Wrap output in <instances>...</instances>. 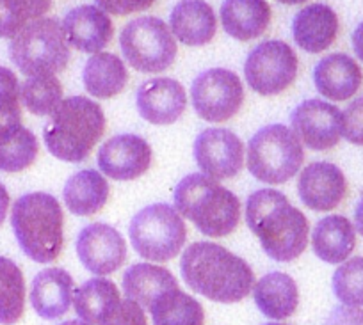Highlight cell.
<instances>
[{"mask_svg":"<svg viewBox=\"0 0 363 325\" xmlns=\"http://www.w3.org/2000/svg\"><path fill=\"white\" fill-rule=\"evenodd\" d=\"M223 29L239 41L262 36L271 23V8L265 0H225L221 6Z\"/></svg>","mask_w":363,"mask_h":325,"instance_id":"obj_23","label":"cell"},{"mask_svg":"<svg viewBox=\"0 0 363 325\" xmlns=\"http://www.w3.org/2000/svg\"><path fill=\"white\" fill-rule=\"evenodd\" d=\"M152 159V148L145 139L125 134L104 142L99 152V167L111 180L130 181L150 169Z\"/></svg>","mask_w":363,"mask_h":325,"instance_id":"obj_15","label":"cell"},{"mask_svg":"<svg viewBox=\"0 0 363 325\" xmlns=\"http://www.w3.org/2000/svg\"><path fill=\"white\" fill-rule=\"evenodd\" d=\"M77 254L84 267L95 275H109L127 260V244L113 226L89 224L77 239Z\"/></svg>","mask_w":363,"mask_h":325,"instance_id":"obj_14","label":"cell"},{"mask_svg":"<svg viewBox=\"0 0 363 325\" xmlns=\"http://www.w3.org/2000/svg\"><path fill=\"white\" fill-rule=\"evenodd\" d=\"M75 283L66 270L57 267L45 268L34 278L30 286V304L45 320H57L72 306Z\"/></svg>","mask_w":363,"mask_h":325,"instance_id":"obj_19","label":"cell"},{"mask_svg":"<svg viewBox=\"0 0 363 325\" xmlns=\"http://www.w3.org/2000/svg\"><path fill=\"white\" fill-rule=\"evenodd\" d=\"M9 208V194L6 190V187L0 183V226L6 221V215H8Z\"/></svg>","mask_w":363,"mask_h":325,"instance_id":"obj_42","label":"cell"},{"mask_svg":"<svg viewBox=\"0 0 363 325\" xmlns=\"http://www.w3.org/2000/svg\"><path fill=\"white\" fill-rule=\"evenodd\" d=\"M153 325H203L205 311L194 297L180 288L162 293L150 306Z\"/></svg>","mask_w":363,"mask_h":325,"instance_id":"obj_30","label":"cell"},{"mask_svg":"<svg viewBox=\"0 0 363 325\" xmlns=\"http://www.w3.org/2000/svg\"><path fill=\"white\" fill-rule=\"evenodd\" d=\"M61 325H89V324H86V321H82V320H68Z\"/></svg>","mask_w":363,"mask_h":325,"instance_id":"obj_45","label":"cell"},{"mask_svg":"<svg viewBox=\"0 0 363 325\" xmlns=\"http://www.w3.org/2000/svg\"><path fill=\"white\" fill-rule=\"evenodd\" d=\"M342 137L352 144L363 146V96L342 113Z\"/></svg>","mask_w":363,"mask_h":325,"instance_id":"obj_37","label":"cell"},{"mask_svg":"<svg viewBox=\"0 0 363 325\" xmlns=\"http://www.w3.org/2000/svg\"><path fill=\"white\" fill-rule=\"evenodd\" d=\"M264 325H287V324H277V321H272V324H264Z\"/></svg>","mask_w":363,"mask_h":325,"instance_id":"obj_46","label":"cell"},{"mask_svg":"<svg viewBox=\"0 0 363 325\" xmlns=\"http://www.w3.org/2000/svg\"><path fill=\"white\" fill-rule=\"evenodd\" d=\"M95 2L102 11L116 16H127L152 8L155 0H95Z\"/></svg>","mask_w":363,"mask_h":325,"instance_id":"obj_39","label":"cell"},{"mask_svg":"<svg viewBox=\"0 0 363 325\" xmlns=\"http://www.w3.org/2000/svg\"><path fill=\"white\" fill-rule=\"evenodd\" d=\"M291 130L306 148L326 152L342 139V113L323 100H306L294 108Z\"/></svg>","mask_w":363,"mask_h":325,"instance_id":"obj_12","label":"cell"},{"mask_svg":"<svg viewBox=\"0 0 363 325\" xmlns=\"http://www.w3.org/2000/svg\"><path fill=\"white\" fill-rule=\"evenodd\" d=\"M100 325H148L146 314L139 304L132 300H121L116 309L106 318Z\"/></svg>","mask_w":363,"mask_h":325,"instance_id":"obj_38","label":"cell"},{"mask_svg":"<svg viewBox=\"0 0 363 325\" xmlns=\"http://www.w3.org/2000/svg\"><path fill=\"white\" fill-rule=\"evenodd\" d=\"M11 61L23 75L41 76L65 72L69 47L57 18H40L27 23L9 45Z\"/></svg>","mask_w":363,"mask_h":325,"instance_id":"obj_6","label":"cell"},{"mask_svg":"<svg viewBox=\"0 0 363 325\" xmlns=\"http://www.w3.org/2000/svg\"><path fill=\"white\" fill-rule=\"evenodd\" d=\"M22 128L20 84L11 69L0 66V144Z\"/></svg>","mask_w":363,"mask_h":325,"instance_id":"obj_33","label":"cell"},{"mask_svg":"<svg viewBox=\"0 0 363 325\" xmlns=\"http://www.w3.org/2000/svg\"><path fill=\"white\" fill-rule=\"evenodd\" d=\"M62 208L45 192H30L13 205L11 226L20 247L36 263L57 260L65 246Z\"/></svg>","mask_w":363,"mask_h":325,"instance_id":"obj_5","label":"cell"},{"mask_svg":"<svg viewBox=\"0 0 363 325\" xmlns=\"http://www.w3.org/2000/svg\"><path fill=\"white\" fill-rule=\"evenodd\" d=\"M354 222H356V229H358L359 235L363 236V199L358 203V206H356Z\"/></svg>","mask_w":363,"mask_h":325,"instance_id":"obj_43","label":"cell"},{"mask_svg":"<svg viewBox=\"0 0 363 325\" xmlns=\"http://www.w3.org/2000/svg\"><path fill=\"white\" fill-rule=\"evenodd\" d=\"M178 288V281L167 268L152 263L132 265L123 274L125 297L150 309L162 293Z\"/></svg>","mask_w":363,"mask_h":325,"instance_id":"obj_25","label":"cell"},{"mask_svg":"<svg viewBox=\"0 0 363 325\" xmlns=\"http://www.w3.org/2000/svg\"><path fill=\"white\" fill-rule=\"evenodd\" d=\"M292 33L299 48L310 54H320L337 40L338 16L330 6L310 4L296 15Z\"/></svg>","mask_w":363,"mask_h":325,"instance_id":"obj_21","label":"cell"},{"mask_svg":"<svg viewBox=\"0 0 363 325\" xmlns=\"http://www.w3.org/2000/svg\"><path fill=\"white\" fill-rule=\"evenodd\" d=\"M109 183L95 169H84L68 178L65 185V203L79 217L95 215L109 199Z\"/></svg>","mask_w":363,"mask_h":325,"instance_id":"obj_27","label":"cell"},{"mask_svg":"<svg viewBox=\"0 0 363 325\" xmlns=\"http://www.w3.org/2000/svg\"><path fill=\"white\" fill-rule=\"evenodd\" d=\"M323 325H363L362 307L338 306L330 313Z\"/></svg>","mask_w":363,"mask_h":325,"instance_id":"obj_40","label":"cell"},{"mask_svg":"<svg viewBox=\"0 0 363 325\" xmlns=\"http://www.w3.org/2000/svg\"><path fill=\"white\" fill-rule=\"evenodd\" d=\"M194 110L211 123H223L235 116L242 107L244 87L239 76L225 68L200 73L191 87Z\"/></svg>","mask_w":363,"mask_h":325,"instance_id":"obj_11","label":"cell"},{"mask_svg":"<svg viewBox=\"0 0 363 325\" xmlns=\"http://www.w3.org/2000/svg\"><path fill=\"white\" fill-rule=\"evenodd\" d=\"M135 101L139 116L152 125H173L187 107L184 86L167 76L143 82Z\"/></svg>","mask_w":363,"mask_h":325,"instance_id":"obj_16","label":"cell"},{"mask_svg":"<svg viewBox=\"0 0 363 325\" xmlns=\"http://www.w3.org/2000/svg\"><path fill=\"white\" fill-rule=\"evenodd\" d=\"M278 2H281V4L296 6V4H303V2H306V0H278Z\"/></svg>","mask_w":363,"mask_h":325,"instance_id":"obj_44","label":"cell"},{"mask_svg":"<svg viewBox=\"0 0 363 325\" xmlns=\"http://www.w3.org/2000/svg\"><path fill=\"white\" fill-rule=\"evenodd\" d=\"M352 48L359 61H363V22L356 27L354 34H352Z\"/></svg>","mask_w":363,"mask_h":325,"instance_id":"obj_41","label":"cell"},{"mask_svg":"<svg viewBox=\"0 0 363 325\" xmlns=\"http://www.w3.org/2000/svg\"><path fill=\"white\" fill-rule=\"evenodd\" d=\"M174 208L211 239L230 235L240 221L239 198L205 174H189L177 185Z\"/></svg>","mask_w":363,"mask_h":325,"instance_id":"obj_4","label":"cell"},{"mask_svg":"<svg viewBox=\"0 0 363 325\" xmlns=\"http://www.w3.org/2000/svg\"><path fill=\"white\" fill-rule=\"evenodd\" d=\"M20 98L34 116H52L62 101V86L55 75L29 76L20 86Z\"/></svg>","mask_w":363,"mask_h":325,"instance_id":"obj_32","label":"cell"},{"mask_svg":"<svg viewBox=\"0 0 363 325\" xmlns=\"http://www.w3.org/2000/svg\"><path fill=\"white\" fill-rule=\"evenodd\" d=\"M84 87L91 96L107 100L125 89L128 82V72L125 62L118 55L100 52L91 55L84 66Z\"/></svg>","mask_w":363,"mask_h":325,"instance_id":"obj_28","label":"cell"},{"mask_svg":"<svg viewBox=\"0 0 363 325\" xmlns=\"http://www.w3.org/2000/svg\"><path fill=\"white\" fill-rule=\"evenodd\" d=\"M38 139L27 128H20L11 139L0 144V171L20 173L33 166L38 156Z\"/></svg>","mask_w":363,"mask_h":325,"instance_id":"obj_35","label":"cell"},{"mask_svg":"<svg viewBox=\"0 0 363 325\" xmlns=\"http://www.w3.org/2000/svg\"><path fill=\"white\" fill-rule=\"evenodd\" d=\"M194 159L205 176L228 180L244 166V146L239 135L226 128H208L194 141Z\"/></svg>","mask_w":363,"mask_h":325,"instance_id":"obj_13","label":"cell"},{"mask_svg":"<svg viewBox=\"0 0 363 325\" xmlns=\"http://www.w3.org/2000/svg\"><path fill=\"white\" fill-rule=\"evenodd\" d=\"M356 246V233L351 221L342 215L324 217L312 233V249L323 261L344 263Z\"/></svg>","mask_w":363,"mask_h":325,"instance_id":"obj_26","label":"cell"},{"mask_svg":"<svg viewBox=\"0 0 363 325\" xmlns=\"http://www.w3.org/2000/svg\"><path fill=\"white\" fill-rule=\"evenodd\" d=\"M121 302L120 290L113 281L93 278L73 293V307L80 320L89 325H100Z\"/></svg>","mask_w":363,"mask_h":325,"instance_id":"obj_29","label":"cell"},{"mask_svg":"<svg viewBox=\"0 0 363 325\" xmlns=\"http://www.w3.org/2000/svg\"><path fill=\"white\" fill-rule=\"evenodd\" d=\"M303 160L301 141L284 125L264 127L247 142V169L264 183H285L301 169Z\"/></svg>","mask_w":363,"mask_h":325,"instance_id":"obj_7","label":"cell"},{"mask_svg":"<svg viewBox=\"0 0 363 325\" xmlns=\"http://www.w3.org/2000/svg\"><path fill=\"white\" fill-rule=\"evenodd\" d=\"M333 292L344 306H363V258L347 260L335 270Z\"/></svg>","mask_w":363,"mask_h":325,"instance_id":"obj_36","label":"cell"},{"mask_svg":"<svg viewBox=\"0 0 363 325\" xmlns=\"http://www.w3.org/2000/svg\"><path fill=\"white\" fill-rule=\"evenodd\" d=\"M61 25L68 45L86 54H100L114 34L111 16L99 6H79L72 9L66 13Z\"/></svg>","mask_w":363,"mask_h":325,"instance_id":"obj_18","label":"cell"},{"mask_svg":"<svg viewBox=\"0 0 363 325\" xmlns=\"http://www.w3.org/2000/svg\"><path fill=\"white\" fill-rule=\"evenodd\" d=\"M106 132V116L99 103L86 96L62 100L43 128L48 152L65 162H82Z\"/></svg>","mask_w":363,"mask_h":325,"instance_id":"obj_3","label":"cell"},{"mask_svg":"<svg viewBox=\"0 0 363 325\" xmlns=\"http://www.w3.org/2000/svg\"><path fill=\"white\" fill-rule=\"evenodd\" d=\"M246 222L260 240L265 254L274 261L296 260L308 246L306 217L278 190L262 188L253 192L246 203Z\"/></svg>","mask_w":363,"mask_h":325,"instance_id":"obj_2","label":"cell"},{"mask_svg":"<svg viewBox=\"0 0 363 325\" xmlns=\"http://www.w3.org/2000/svg\"><path fill=\"white\" fill-rule=\"evenodd\" d=\"M180 270L193 292L214 302H239L253 292L255 275L250 265L219 244L196 242L187 247Z\"/></svg>","mask_w":363,"mask_h":325,"instance_id":"obj_1","label":"cell"},{"mask_svg":"<svg viewBox=\"0 0 363 325\" xmlns=\"http://www.w3.org/2000/svg\"><path fill=\"white\" fill-rule=\"evenodd\" d=\"M313 80L323 96L344 101L359 89L363 75L354 59L345 54H331L315 66Z\"/></svg>","mask_w":363,"mask_h":325,"instance_id":"obj_22","label":"cell"},{"mask_svg":"<svg viewBox=\"0 0 363 325\" xmlns=\"http://www.w3.org/2000/svg\"><path fill=\"white\" fill-rule=\"evenodd\" d=\"M121 52L134 69L160 73L177 57V41L166 22L155 16H139L123 27Z\"/></svg>","mask_w":363,"mask_h":325,"instance_id":"obj_9","label":"cell"},{"mask_svg":"<svg viewBox=\"0 0 363 325\" xmlns=\"http://www.w3.org/2000/svg\"><path fill=\"white\" fill-rule=\"evenodd\" d=\"M169 27L187 47H203L214 40L218 20L205 0H180L171 11Z\"/></svg>","mask_w":363,"mask_h":325,"instance_id":"obj_20","label":"cell"},{"mask_svg":"<svg viewBox=\"0 0 363 325\" xmlns=\"http://www.w3.org/2000/svg\"><path fill=\"white\" fill-rule=\"evenodd\" d=\"M52 0H0V38H15L27 23L43 18Z\"/></svg>","mask_w":363,"mask_h":325,"instance_id":"obj_34","label":"cell"},{"mask_svg":"<svg viewBox=\"0 0 363 325\" xmlns=\"http://www.w3.org/2000/svg\"><path fill=\"white\" fill-rule=\"evenodd\" d=\"M301 201L315 212H330L345 198L347 181L335 164L313 162L303 169L298 181Z\"/></svg>","mask_w":363,"mask_h":325,"instance_id":"obj_17","label":"cell"},{"mask_svg":"<svg viewBox=\"0 0 363 325\" xmlns=\"http://www.w3.org/2000/svg\"><path fill=\"white\" fill-rule=\"evenodd\" d=\"M128 235L139 256L153 263H166L184 249L187 229L177 208L159 203L135 213Z\"/></svg>","mask_w":363,"mask_h":325,"instance_id":"obj_8","label":"cell"},{"mask_svg":"<svg viewBox=\"0 0 363 325\" xmlns=\"http://www.w3.org/2000/svg\"><path fill=\"white\" fill-rule=\"evenodd\" d=\"M26 311V279L15 261L0 256V325H13Z\"/></svg>","mask_w":363,"mask_h":325,"instance_id":"obj_31","label":"cell"},{"mask_svg":"<svg viewBox=\"0 0 363 325\" xmlns=\"http://www.w3.org/2000/svg\"><path fill=\"white\" fill-rule=\"evenodd\" d=\"M244 76L251 89L262 96L280 94L298 76V55L285 41H264L247 55Z\"/></svg>","mask_w":363,"mask_h":325,"instance_id":"obj_10","label":"cell"},{"mask_svg":"<svg viewBox=\"0 0 363 325\" xmlns=\"http://www.w3.org/2000/svg\"><path fill=\"white\" fill-rule=\"evenodd\" d=\"M253 299L265 317L272 320H285L298 309V285L291 275L271 272L253 286Z\"/></svg>","mask_w":363,"mask_h":325,"instance_id":"obj_24","label":"cell"}]
</instances>
